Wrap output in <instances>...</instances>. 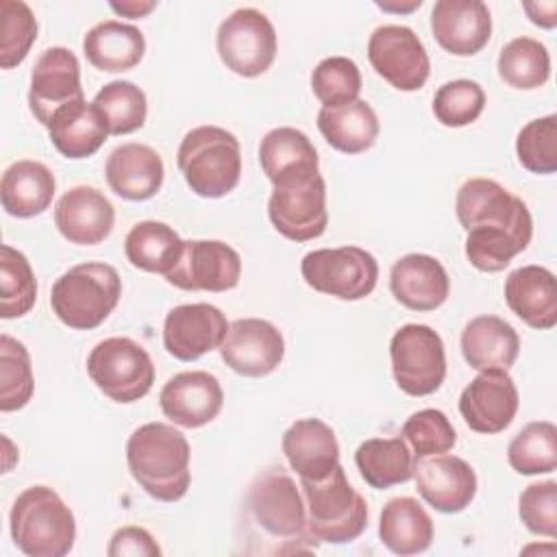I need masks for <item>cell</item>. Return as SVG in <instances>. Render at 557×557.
<instances>
[{
    "mask_svg": "<svg viewBox=\"0 0 557 557\" xmlns=\"http://www.w3.org/2000/svg\"><path fill=\"white\" fill-rule=\"evenodd\" d=\"M516 154L520 165L533 174L557 172V115L527 122L516 137Z\"/></svg>",
    "mask_w": 557,
    "mask_h": 557,
    "instance_id": "obj_44",
    "label": "cell"
},
{
    "mask_svg": "<svg viewBox=\"0 0 557 557\" xmlns=\"http://www.w3.org/2000/svg\"><path fill=\"white\" fill-rule=\"evenodd\" d=\"M83 52L100 72H128L144 59L146 39L144 33L133 24L104 20L87 30L83 37Z\"/></svg>",
    "mask_w": 557,
    "mask_h": 557,
    "instance_id": "obj_30",
    "label": "cell"
},
{
    "mask_svg": "<svg viewBox=\"0 0 557 557\" xmlns=\"http://www.w3.org/2000/svg\"><path fill=\"white\" fill-rule=\"evenodd\" d=\"M122 278L109 263L87 261L63 272L50 292L52 313L74 331L100 326L117 307Z\"/></svg>",
    "mask_w": 557,
    "mask_h": 557,
    "instance_id": "obj_5",
    "label": "cell"
},
{
    "mask_svg": "<svg viewBox=\"0 0 557 557\" xmlns=\"http://www.w3.org/2000/svg\"><path fill=\"white\" fill-rule=\"evenodd\" d=\"M48 135L52 146L67 159H87L107 141L109 128L94 102L76 100L61 107L50 124Z\"/></svg>",
    "mask_w": 557,
    "mask_h": 557,
    "instance_id": "obj_31",
    "label": "cell"
},
{
    "mask_svg": "<svg viewBox=\"0 0 557 557\" xmlns=\"http://www.w3.org/2000/svg\"><path fill=\"white\" fill-rule=\"evenodd\" d=\"M176 165L196 196L222 198L242 176L239 139L220 126H196L181 139Z\"/></svg>",
    "mask_w": 557,
    "mask_h": 557,
    "instance_id": "obj_4",
    "label": "cell"
},
{
    "mask_svg": "<svg viewBox=\"0 0 557 557\" xmlns=\"http://www.w3.org/2000/svg\"><path fill=\"white\" fill-rule=\"evenodd\" d=\"M109 557H157L161 555L159 544L154 542V537L135 524L122 527L111 535L109 548H107Z\"/></svg>",
    "mask_w": 557,
    "mask_h": 557,
    "instance_id": "obj_47",
    "label": "cell"
},
{
    "mask_svg": "<svg viewBox=\"0 0 557 557\" xmlns=\"http://www.w3.org/2000/svg\"><path fill=\"white\" fill-rule=\"evenodd\" d=\"M392 374L409 396L437 392L446 376V350L437 331L426 324H405L389 342Z\"/></svg>",
    "mask_w": 557,
    "mask_h": 557,
    "instance_id": "obj_10",
    "label": "cell"
},
{
    "mask_svg": "<svg viewBox=\"0 0 557 557\" xmlns=\"http://www.w3.org/2000/svg\"><path fill=\"white\" fill-rule=\"evenodd\" d=\"M485 109V91L476 81L455 78L433 96V115L442 126L461 128L479 120Z\"/></svg>",
    "mask_w": 557,
    "mask_h": 557,
    "instance_id": "obj_41",
    "label": "cell"
},
{
    "mask_svg": "<svg viewBox=\"0 0 557 557\" xmlns=\"http://www.w3.org/2000/svg\"><path fill=\"white\" fill-rule=\"evenodd\" d=\"M507 461L524 476L553 472L557 468V426L548 420L524 424L507 446Z\"/></svg>",
    "mask_w": 557,
    "mask_h": 557,
    "instance_id": "obj_37",
    "label": "cell"
},
{
    "mask_svg": "<svg viewBox=\"0 0 557 557\" xmlns=\"http://www.w3.org/2000/svg\"><path fill=\"white\" fill-rule=\"evenodd\" d=\"M518 516L531 533L557 537V483L548 479L527 485L518 498Z\"/></svg>",
    "mask_w": 557,
    "mask_h": 557,
    "instance_id": "obj_46",
    "label": "cell"
},
{
    "mask_svg": "<svg viewBox=\"0 0 557 557\" xmlns=\"http://www.w3.org/2000/svg\"><path fill=\"white\" fill-rule=\"evenodd\" d=\"M311 89L322 107L352 102L361 91V72L348 57H326L311 72Z\"/></svg>",
    "mask_w": 557,
    "mask_h": 557,
    "instance_id": "obj_43",
    "label": "cell"
},
{
    "mask_svg": "<svg viewBox=\"0 0 557 557\" xmlns=\"http://www.w3.org/2000/svg\"><path fill=\"white\" fill-rule=\"evenodd\" d=\"M115 222L111 200L96 187H70L54 207L57 231L76 246H96L104 242Z\"/></svg>",
    "mask_w": 557,
    "mask_h": 557,
    "instance_id": "obj_22",
    "label": "cell"
},
{
    "mask_svg": "<svg viewBox=\"0 0 557 557\" xmlns=\"http://www.w3.org/2000/svg\"><path fill=\"white\" fill-rule=\"evenodd\" d=\"M416 459L448 453L457 442V431L440 409H420L411 413L400 431Z\"/></svg>",
    "mask_w": 557,
    "mask_h": 557,
    "instance_id": "obj_45",
    "label": "cell"
},
{
    "mask_svg": "<svg viewBox=\"0 0 557 557\" xmlns=\"http://www.w3.org/2000/svg\"><path fill=\"white\" fill-rule=\"evenodd\" d=\"M222 63L237 76L255 78L270 70L276 57V30L265 13L242 7L222 20L215 37Z\"/></svg>",
    "mask_w": 557,
    "mask_h": 557,
    "instance_id": "obj_11",
    "label": "cell"
},
{
    "mask_svg": "<svg viewBox=\"0 0 557 557\" xmlns=\"http://www.w3.org/2000/svg\"><path fill=\"white\" fill-rule=\"evenodd\" d=\"M259 163L274 187L292 185L320 174L318 150L311 139L292 126H278L263 135Z\"/></svg>",
    "mask_w": 557,
    "mask_h": 557,
    "instance_id": "obj_25",
    "label": "cell"
},
{
    "mask_svg": "<svg viewBox=\"0 0 557 557\" xmlns=\"http://www.w3.org/2000/svg\"><path fill=\"white\" fill-rule=\"evenodd\" d=\"M433 520L411 496L387 500L379 518V537L394 555L409 557L424 553L433 542Z\"/></svg>",
    "mask_w": 557,
    "mask_h": 557,
    "instance_id": "obj_32",
    "label": "cell"
},
{
    "mask_svg": "<svg viewBox=\"0 0 557 557\" xmlns=\"http://www.w3.org/2000/svg\"><path fill=\"white\" fill-rule=\"evenodd\" d=\"M183 250V239L165 222H137L124 237V255L137 270L168 274Z\"/></svg>",
    "mask_w": 557,
    "mask_h": 557,
    "instance_id": "obj_35",
    "label": "cell"
},
{
    "mask_svg": "<svg viewBox=\"0 0 557 557\" xmlns=\"http://www.w3.org/2000/svg\"><path fill=\"white\" fill-rule=\"evenodd\" d=\"M368 61L372 70L398 91L424 87L431 63L420 37L403 24L376 26L368 39Z\"/></svg>",
    "mask_w": 557,
    "mask_h": 557,
    "instance_id": "obj_12",
    "label": "cell"
},
{
    "mask_svg": "<svg viewBox=\"0 0 557 557\" xmlns=\"http://www.w3.org/2000/svg\"><path fill=\"white\" fill-rule=\"evenodd\" d=\"M289 468L305 481H320L339 466L335 431L320 418L296 420L281 440Z\"/></svg>",
    "mask_w": 557,
    "mask_h": 557,
    "instance_id": "obj_23",
    "label": "cell"
},
{
    "mask_svg": "<svg viewBox=\"0 0 557 557\" xmlns=\"http://www.w3.org/2000/svg\"><path fill=\"white\" fill-rule=\"evenodd\" d=\"M272 226L292 242H309L326 231V183L322 174L307 181L274 187L268 200Z\"/></svg>",
    "mask_w": 557,
    "mask_h": 557,
    "instance_id": "obj_14",
    "label": "cell"
},
{
    "mask_svg": "<svg viewBox=\"0 0 557 557\" xmlns=\"http://www.w3.org/2000/svg\"><path fill=\"white\" fill-rule=\"evenodd\" d=\"M498 76L513 89H537L550 76V54L533 37H516L498 54Z\"/></svg>",
    "mask_w": 557,
    "mask_h": 557,
    "instance_id": "obj_36",
    "label": "cell"
},
{
    "mask_svg": "<svg viewBox=\"0 0 557 557\" xmlns=\"http://www.w3.org/2000/svg\"><path fill=\"white\" fill-rule=\"evenodd\" d=\"M226 331V315L215 305H178L163 320V346L178 361H196L220 348Z\"/></svg>",
    "mask_w": 557,
    "mask_h": 557,
    "instance_id": "obj_18",
    "label": "cell"
},
{
    "mask_svg": "<svg viewBox=\"0 0 557 557\" xmlns=\"http://www.w3.org/2000/svg\"><path fill=\"white\" fill-rule=\"evenodd\" d=\"M411 479L422 500L442 513H459L476 496V474L457 455L442 453L416 459Z\"/></svg>",
    "mask_w": 557,
    "mask_h": 557,
    "instance_id": "obj_19",
    "label": "cell"
},
{
    "mask_svg": "<svg viewBox=\"0 0 557 557\" xmlns=\"http://www.w3.org/2000/svg\"><path fill=\"white\" fill-rule=\"evenodd\" d=\"M83 98L78 57L65 46L46 48L30 72L28 107L35 120L48 128L61 107Z\"/></svg>",
    "mask_w": 557,
    "mask_h": 557,
    "instance_id": "obj_15",
    "label": "cell"
},
{
    "mask_svg": "<svg viewBox=\"0 0 557 557\" xmlns=\"http://www.w3.org/2000/svg\"><path fill=\"white\" fill-rule=\"evenodd\" d=\"M300 274L320 294L339 300H361L376 287L379 263L372 252L359 246L318 248L302 257Z\"/></svg>",
    "mask_w": 557,
    "mask_h": 557,
    "instance_id": "obj_9",
    "label": "cell"
},
{
    "mask_svg": "<svg viewBox=\"0 0 557 557\" xmlns=\"http://www.w3.org/2000/svg\"><path fill=\"white\" fill-rule=\"evenodd\" d=\"M87 374L107 398L128 405L152 389L154 363L148 350L135 339L107 337L91 348Z\"/></svg>",
    "mask_w": 557,
    "mask_h": 557,
    "instance_id": "obj_8",
    "label": "cell"
},
{
    "mask_svg": "<svg viewBox=\"0 0 557 557\" xmlns=\"http://www.w3.org/2000/svg\"><path fill=\"white\" fill-rule=\"evenodd\" d=\"M54 187L57 181L48 165L33 159H20L2 172V209L13 218H35L50 207L54 198Z\"/></svg>",
    "mask_w": 557,
    "mask_h": 557,
    "instance_id": "obj_29",
    "label": "cell"
},
{
    "mask_svg": "<svg viewBox=\"0 0 557 557\" xmlns=\"http://www.w3.org/2000/svg\"><path fill=\"white\" fill-rule=\"evenodd\" d=\"M11 540L28 557H63L76 540V520L48 485L26 487L9 513Z\"/></svg>",
    "mask_w": 557,
    "mask_h": 557,
    "instance_id": "obj_3",
    "label": "cell"
},
{
    "mask_svg": "<svg viewBox=\"0 0 557 557\" xmlns=\"http://www.w3.org/2000/svg\"><path fill=\"white\" fill-rule=\"evenodd\" d=\"M507 307L531 329L548 331L557 324V283L544 265H522L505 278Z\"/></svg>",
    "mask_w": 557,
    "mask_h": 557,
    "instance_id": "obj_27",
    "label": "cell"
},
{
    "mask_svg": "<svg viewBox=\"0 0 557 557\" xmlns=\"http://www.w3.org/2000/svg\"><path fill=\"white\" fill-rule=\"evenodd\" d=\"M246 505L252 520L274 540L296 544H318L307 531V511L300 485L283 468L261 472L248 487Z\"/></svg>",
    "mask_w": 557,
    "mask_h": 557,
    "instance_id": "obj_7",
    "label": "cell"
},
{
    "mask_svg": "<svg viewBox=\"0 0 557 557\" xmlns=\"http://www.w3.org/2000/svg\"><path fill=\"white\" fill-rule=\"evenodd\" d=\"M307 531L315 542L348 544L368 527V505L337 466L320 481L300 479Z\"/></svg>",
    "mask_w": 557,
    "mask_h": 557,
    "instance_id": "obj_6",
    "label": "cell"
},
{
    "mask_svg": "<svg viewBox=\"0 0 557 557\" xmlns=\"http://www.w3.org/2000/svg\"><path fill=\"white\" fill-rule=\"evenodd\" d=\"M165 418L185 429H198L218 418L224 405L220 381L205 370L178 372L159 392Z\"/></svg>",
    "mask_w": 557,
    "mask_h": 557,
    "instance_id": "obj_20",
    "label": "cell"
},
{
    "mask_svg": "<svg viewBox=\"0 0 557 557\" xmlns=\"http://www.w3.org/2000/svg\"><path fill=\"white\" fill-rule=\"evenodd\" d=\"M242 276L239 252L218 239H189L165 274V281L185 292H228Z\"/></svg>",
    "mask_w": 557,
    "mask_h": 557,
    "instance_id": "obj_13",
    "label": "cell"
},
{
    "mask_svg": "<svg viewBox=\"0 0 557 557\" xmlns=\"http://www.w3.org/2000/svg\"><path fill=\"white\" fill-rule=\"evenodd\" d=\"M355 463L370 487L387 490L413 476L416 457L403 437H370L355 450Z\"/></svg>",
    "mask_w": 557,
    "mask_h": 557,
    "instance_id": "obj_34",
    "label": "cell"
},
{
    "mask_svg": "<svg viewBox=\"0 0 557 557\" xmlns=\"http://www.w3.org/2000/svg\"><path fill=\"white\" fill-rule=\"evenodd\" d=\"M222 361L242 376H268L285 357L281 331L261 318H239L228 324L220 344Z\"/></svg>",
    "mask_w": 557,
    "mask_h": 557,
    "instance_id": "obj_16",
    "label": "cell"
},
{
    "mask_svg": "<svg viewBox=\"0 0 557 557\" xmlns=\"http://www.w3.org/2000/svg\"><path fill=\"white\" fill-rule=\"evenodd\" d=\"M109 135H128L144 126L148 102L141 87L131 81H111L94 98Z\"/></svg>",
    "mask_w": 557,
    "mask_h": 557,
    "instance_id": "obj_39",
    "label": "cell"
},
{
    "mask_svg": "<svg viewBox=\"0 0 557 557\" xmlns=\"http://www.w3.org/2000/svg\"><path fill=\"white\" fill-rule=\"evenodd\" d=\"M318 131L331 148L344 154H361L379 137V117L366 100L357 98L346 104L322 107L318 111Z\"/></svg>",
    "mask_w": 557,
    "mask_h": 557,
    "instance_id": "obj_33",
    "label": "cell"
},
{
    "mask_svg": "<svg viewBox=\"0 0 557 557\" xmlns=\"http://www.w3.org/2000/svg\"><path fill=\"white\" fill-rule=\"evenodd\" d=\"M109 7H111L117 15L137 20V17L148 15V13L157 7V2H154V0H126V2H109Z\"/></svg>",
    "mask_w": 557,
    "mask_h": 557,
    "instance_id": "obj_49",
    "label": "cell"
},
{
    "mask_svg": "<svg viewBox=\"0 0 557 557\" xmlns=\"http://www.w3.org/2000/svg\"><path fill=\"white\" fill-rule=\"evenodd\" d=\"M0 67L20 65L37 39V20L22 0H0Z\"/></svg>",
    "mask_w": 557,
    "mask_h": 557,
    "instance_id": "obj_42",
    "label": "cell"
},
{
    "mask_svg": "<svg viewBox=\"0 0 557 557\" xmlns=\"http://www.w3.org/2000/svg\"><path fill=\"white\" fill-rule=\"evenodd\" d=\"M435 41L455 57L481 52L492 37V15L481 0H437L431 11Z\"/></svg>",
    "mask_w": 557,
    "mask_h": 557,
    "instance_id": "obj_21",
    "label": "cell"
},
{
    "mask_svg": "<svg viewBox=\"0 0 557 557\" xmlns=\"http://www.w3.org/2000/svg\"><path fill=\"white\" fill-rule=\"evenodd\" d=\"M389 289L411 311H435L450 294V278L435 257L411 252L392 265Z\"/></svg>",
    "mask_w": 557,
    "mask_h": 557,
    "instance_id": "obj_24",
    "label": "cell"
},
{
    "mask_svg": "<svg viewBox=\"0 0 557 557\" xmlns=\"http://www.w3.org/2000/svg\"><path fill=\"white\" fill-rule=\"evenodd\" d=\"M520 407V396L507 370L479 372L459 396V413L468 429L483 435L505 431Z\"/></svg>",
    "mask_w": 557,
    "mask_h": 557,
    "instance_id": "obj_17",
    "label": "cell"
},
{
    "mask_svg": "<svg viewBox=\"0 0 557 557\" xmlns=\"http://www.w3.org/2000/svg\"><path fill=\"white\" fill-rule=\"evenodd\" d=\"M522 9L527 11L529 20L535 26L553 28L557 24V2L555 0H548V2H524Z\"/></svg>",
    "mask_w": 557,
    "mask_h": 557,
    "instance_id": "obj_48",
    "label": "cell"
},
{
    "mask_svg": "<svg viewBox=\"0 0 557 557\" xmlns=\"http://www.w3.org/2000/svg\"><path fill=\"white\" fill-rule=\"evenodd\" d=\"M104 176L111 191L124 200H148L152 198L165 178L163 159L146 144H122L104 163Z\"/></svg>",
    "mask_w": 557,
    "mask_h": 557,
    "instance_id": "obj_26",
    "label": "cell"
},
{
    "mask_svg": "<svg viewBox=\"0 0 557 557\" xmlns=\"http://www.w3.org/2000/svg\"><path fill=\"white\" fill-rule=\"evenodd\" d=\"M189 442L165 422L137 426L126 442V463L131 476L154 500H181L191 483Z\"/></svg>",
    "mask_w": 557,
    "mask_h": 557,
    "instance_id": "obj_2",
    "label": "cell"
},
{
    "mask_svg": "<svg viewBox=\"0 0 557 557\" xmlns=\"http://www.w3.org/2000/svg\"><path fill=\"white\" fill-rule=\"evenodd\" d=\"M455 213L466 231V257L481 272L505 270L531 244L529 207L492 178H468L457 189Z\"/></svg>",
    "mask_w": 557,
    "mask_h": 557,
    "instance_id": "obj_1",
    "label": "cell"
},
{
    "mask_svg": "<svg viewBox=\"0 0 557 557\" xmlns=\"http://www.w3.org/2000/svg\"><path fill=\"white\" fill-rule=\"evenodd\" d=\"M37 300V281L24 252L0 246V318L13 320L26 315Z\"/></svg>",
    "mask_w": 557,
    "mask_h": 557,
    "instance_id": "obj_38",
    "label": "cell"
},
{
    "mask_svg": "<svg viewBox=\"0 0 557 557\" xmlns=\"http://www.w3.org/2000/svg\"><path fill=\"white\" fill-rule=\"evenodd\" d=\"M520 352L516 329L498 315H476L461 331V355L479 372L509 370Z\"/></svg>",
    "mask_w": 557,
    "mask_h": 557,
    "instance_id": "obj_28",
    "label": "cell"
},
{
    "mask_svg": "<svg viewBox=\"0 0 557 557\" xmlns=\"http://www.w3.org/2000/svg\"><path fill=\"white\" fill-rule=\"evenodd\" d=\"M35 379L26 346L2 333L0 335V411H17L33 398Z\"/></svg>",
    "mask_w": 557,
    "mask_h": 557,
    "instance_id": "obj_40",
    "label": "cell"
}]
</instances>
